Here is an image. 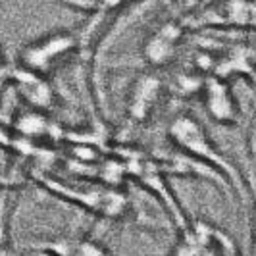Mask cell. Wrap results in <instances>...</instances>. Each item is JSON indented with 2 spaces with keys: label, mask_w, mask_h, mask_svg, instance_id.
Masks as SVG:
<instances>
[{
  "label": "cell",
  "mask_w": 256,
  "mask_h": 256,
  "mask_svg": "<svg viewBox=\"0 0 256 256\" xmlns=\"http://www.w3.org/2000/svg\"><path fill=\"white\" fill-rule=\"evenodd\" d=\"M254 241H256V216H254Z\"/></svg>",
  "instance_id": "obj_11"
},
{
  "label": "cell",
  "mask_w": 256,
  "mask_h": 256,
  "mask_svg": "<svg viewBox=\"0 0 256 256\" xmlns=\"http://www.w3.org/2000/svg\"><path fill=\"white\" fill-rule=\"evenodd\" d=\"M160 94V81L154 76H141L131 90L129 96V116L135 122L146 120L152 112L154 104Z\"/></svg>",
  "instance_id": "obj_6"
},
{
  "label": "cell",
  "mask_w": 256,
  "mask_h": 256,
  "mask_svg": "<svg viewBox=\"0 0 256 256\" xmlns=\"http://www.w3.org/2000/svg\"><path fill=\"white\" fill-rule=\"evenodd\" d=\"M222 24L256 29V2L252 0H228L222 6Z\"/></svg>",
  "instance_id": "obj_8"
},
{
  "label": "cell",
  "mask_w": 256,
  "mask_h": 256,
  "mask_svg": "<svg viewBox=\"0 0 256 256\" xmlns=\"http://www.w3.org/2000/svg\"><path fill=\"white\" fill-rule=\"evenodd\" d=\"M252 54L248 48L244 46H235L228 52L226 58H222L216 62V70H214V76L224 77L228 79L233 74H241V72H250L252 68Z\"/></svg>",
  "instance_id": "obj_9"
},
{
  "label": "cell",
  "mask_w": 256,
  "mask_h": 256,
  "mask_svg": "<svg viewBox=\"0 0 256 256\" xmlns=\"http://www.w3.org/2000/svg\"><path fill=\"white\" fill-rule=\"evenodd\" d=\"M239 248L218 228L206 224L202 220L194 222L192 226L183 228V237L174 254H237Z\"/></svg>",
  "instance_id": "obj_2"
},
{
  "label": "cell",
  "mask_w": 256,
  "mask_h": 256,
  "mask_svg": "<svg viewBox=\"0 0 256 256\" xmlns=\"http://www.w3.org/2000/svg\"><path fill=\"white\" fill-rule=\"evenodd\" d=\"M18 83H20L24 96L37 108H48L54 100V92H52L50 85L37 72L24 68V72L18 76Z\"/></svg>",
  "instance_id": "obj_7"
},
{
  "label": "cell",
  "mask_w": 256,
  "mask_h": 256,
  "mask_svg": "<svg viewBox=\"0 0 256 256\" xmlns=\"http://www.w3.org/2000/svg\"><path fill=\"white\" fill-rule=\"evenodd\" d=\"M181 35H183V31L178 24H166L160 27L152 37L146 40V44L142 48L146 62L152 66L168 64L178 50Z\"/></svg>",
  "instance_id": "obj_5"
},
{
  "label": "cell",
  "mask_w": 256,
  "mask_h": 256,
  "mask_svg": "<svg viewBox=\"0 0 256 256\" xmlns=\"http://www.w3.org/2000/svg\"><path fill=\"white\" fill-rule=\"evenodd\" d=\"M77 48V38L72 33H54L46 38L31 44L24 52V68L37 72L40 76L48 74L56 64H60L68 54Z\"/></svg>",
  "instance_id": "obj_3"
},
{
  "label": "cell",
  "mask_w": 256,
  "mask_h": 256,
  "mask_svg": "<svg viewBox=\"0 0 256 256\" xmlns=\"http://www.w3.org/2000/svg\"><path fill=\"white\" fill-rule=\"evenodd\" d=\"M16 128H18V131H22L24 135H27V137H38V135L48 133V122L40 114H27L20 118Z\"/></svg>",
  "instance_id": "obj_10"
},
{
  "label": "cell",
  "mask_w": 256,
  "mask_h": 256,
  "mask_svg": "<svg viewBox=\"0 0 256 256\" xmlns=\"http://www.w3.org/2000/svg\"><path fill=\"white\" fill-rule=\"evenodd\" d=\"M168 135L174 141V144L178 148H181L185 154L196 158L204 166L216 168L220 174H224V178H230L231 185L241 192V178H239L237 170L222 156V152L214 146V142L210 141L206 129L194 118H191V116H178L170 124Z\"/></svg>",
  "instance_id": "obj_1"
},
{
  "label": "cell",
  "mask_w": 256,
  "mask_h": 256,
  "mask_svg": "<svg viewBox=\"0 0 256 256\" xmlns=\"http://www.w3.org/2000/svg\"><path fill=\"white\" fill-rule=\"evenodd\" d=\"M204 108L208 116L222 126H233L239 120V104L231 90L228 79L212 76L202 85Z\"/></svg>",
  "instance_id": "obj_4"
}]
</instances>
